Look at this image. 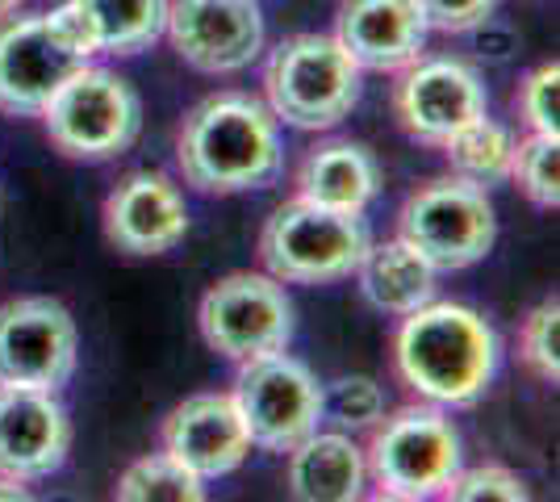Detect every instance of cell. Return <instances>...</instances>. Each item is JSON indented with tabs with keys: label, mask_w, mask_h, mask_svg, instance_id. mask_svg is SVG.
<instances>
[{
	"label": "cell",
	"mask_w": 560,
	"mask_h": 502,
	"mask_svg": "<svg viewBox=\"0 0 560 502\" xmlns=\"http://www.w3.org/2000/svg\"><path fill=\"white\" fill-rule=\"evenodd\" d=\"M176 164L197 192H252L284 172L280 121L252 93H213L192 105L176 135Z\"/></svg>",
	"instance_id": "1"
},
{
	"label": "cell",
	"mask_w": 560,
	"mask_h": 502,
	"mask_svg": "<svg viewBox=\"0 0 560 502\" xmlns=\"http://www.w3.org/2000/svg\"><path fill=\"white\" fill-rule=\"evenodd\" d=\"M498 335L468 306L427 302L401 314L394 335L397 377L431 407H472L498 377Z\"/></svg>",
	"instance_id": "2"
},
{
	"label": "cell",
	"mask_w": 560,
	"mask_h": 502,
	"mask_svg": "<svg viewBox=\"0 0 560 502\" xmlns=\"http://www.w3.org/2000/svg\"><path fill=\"white\" fill-rule=\"evenodd\" d=\"M96 38L75 0L50 13H25L0 25V114L38 118L43 105L84 63H93Z\"/></svg>",
	"instance_id": "3"
},
{
	"label": "cell",
	"mask_w": 560,
	"mask_h": 502,
	"mask_svg": "<svg viewBox=\"0 0 560 502\" xmlns=\"http://www.w3.org/2000/svg\"><path fill=\"white\" fill-rule=\"evenodd\" d=\"M264 93L284 126L330 130L360 105V68L330 34H293L268 55Z\"/></svg>",
	"instance_id": "4"
},
{
	"label": "cell",
	"mask_w": 560,
	"mask_h": 502,
	"mask_svg": "<svg viewBox=\"0 0 560 502\" xmlns=\"http://www.w3.org/2000/svg\"><path fill=\"white\" fill-rule=\"evenodd\" d=\"M369 226L360 214L327 210L314 201H284L259 231V260L284 285H330L351 277L369 252Z\"/></svg>",
	"instance_id": "5"
},
{
	"label": "cell",
	"mask_w": 560,
	"mask_h": 502,
	"mask_svg": "<svg viewBox=\"0 0 560 502\" xmlns=\"http://www.w3.org/2000/svg\"><path fill=\"white\" fill-rule=\"evenodd\" d=\"M460 431L440 407H401L373 423L364 469L381 499L419 502L444 494L460 474Z\"/></svg>",
	"instance_id": "6"
},
{
	"label": "cell",
	"mask_w": 560,
	"mask_h": 502,
	"mask_svg": "<svg viewBox=\"0 0 560 502\" xmlns=\"http://www.w3.org/2000/svg\"><path fill=\"white\" fill-rule=\"evenodd\" d=\"M397 240H406L435 272H460L486 260L498 240L490 192L465 176H435L406 197L397 214Z\"/></svg>",
	"instance_id": "7"
},
{
	"label": "cell",
	"mask_w": 560,
	"mask_h": 502,
	"mask_svg": "<svg viewBox=\"0 0 560 502\" xmlns=\"http://www.w3.org/2000/svg\"><path fill=\"white\" fill-rule=\"evenodd\" d=\"M43 126L50 143L71 160H114L139 139L142 101L109 68L84 63L59 93L43 105Z\"/></svg>",
	"instance_id": "8"
},
{
	"label": "cell",
	"mask_w": 560,
	"mask_h": 502,
	"mask_svg": "<svg viewBox=\"0 0 560 502\" xmlns=\"http://www.w3.org/2000/svg\"><path fill=\"white\" fill-rule=\"evenodd\" d=\"M234 407L247 423V435L256 448L289 453L305 435H314L323 415V385L289 352L243 360L234 382Z\"/></svg>",
	"instance_id": "9"
},
{
	"label": "cell",
	"mask_w": 560,
	"mask_h": 502,
	"mask_svg": "<svg viewBox=\"0 0 560 502\" xmlns=\"http://www.w3.org/2000/svg\"><path fill=\"white\" fill-rule=\"evenodd\" d=\"M201 335L218 357L256 360L268 352H284L293 339V302L277 277L231 272L206 289L197 311Z\"/></svg>",
	"instance_id": "10"
},
{
	"label": "cell",
	"mask_w": 560,
	"mask_h": 502,
	"mask_svg": "<svg viewBox=\"0 0 560 502\" xmlns=\"http://www.w3.org/2000/svg\"><path fill=\"white\" fill-rule=\"evenodd\" d=\"M80 360V331L63 302L13 297L0 306V385L63 389Z\"/></svg>",
	"instance_id": "11"
},
{
	"label": "cell",
	"mask_w": 560,
	"mask_h": 502,
	"mask_svg": "<svg viewBox=\"0 0 560 502\" xmlns=\"http://www.w3.org/2000/svg\"><path fill=\"white\" fill-rule=\"evenodd\" d=\"M164 34L188 68L231 75L259 59L264 13L259 0H167Z\"/></svg>",
	"instance_id": "12"
},
{
	"label": "cell",
	"mask_w": 560,
	"mask_h": 502,
	"mask_svg": "<svg viewBox=\"0 0 560 502\" xmlns=\"http://www.w3.org/2000/svg\"><path fill=\"white\" fill-rule=\"evenodd\" d=\"M394 114L410 139L440 147L460 126L490 114V93L465 59H415L394 84Z\"/></svg>",
	"instance_id": "13"
},
{
	"label": "cell",
	"mask_w": 560,
	"mask_h": 502,
	"mask_svg": "<svg viewBox=\"0 0 560 502\" xmlns=\"http://www.w3.org/2000/svg\"><path fill=\"white\" fill-rule=\"evenodd\" d=\"M71 453V419L50 389L0 385V478L43 481Z\"/></svg>",
	"instance_id": "14"
},
{
	"label": "cell",
	"mask_w": 560,
	"mask_h": 502,
	"mask_svg": "<svg viewBox=\"0 0 560 502\" xmlns=\"http://www.w3.org/2000/svg\"><path fill=\"white\" fill-rule=\"evenodd\" d=\"M185 235V192L164 172H130L105 201V240L126 256H164Z\"/></svg>",
	"instance_id": "15"
},
{
	"label": "cell",
	"mask_w": 560,
	"mask_h": 502,
	"mask_svg": "<svg viewBox=\"0 0 560 502\" xmlns=\"http://www.w3.org/2000/svg\"><path fill=\"white\" fill-rule=\"evenodd\" d=\"M164 453L201 481H213L247 460L252 435L231 394H192L164 419Z\"/></svg>",
	"instance_id": "16"
},
{
	"label": "cell",
	"mask_w": 560,
	"mask_h": 502,
	"mask_svg": "<svg viewBox=\"0 0 560 502\" xmlns=\"http://www.w3.org/2000/svg\"><path fill=\"white\" fill-rule=\"evenodd\" d=\"M431 25L415 0H343L335 17V43L360 72H401L427 50Z\"/></svg>",
	"instance_id": "17"
},
{
	"label": "cell",
	"mask_w": 560,
	"mask_h": 502,
	"mask_svg": "<svg viewBox=\"0 0 560 502\" xmlns=\"http://www.w3.org/2000/svg\"><path fill=\"white\" fill-rule=\"evenodd\" d=\"M376 189H381V167L373 151L351 139L318 143L298 167V197L327 206V210L364 214L373 206Z\"/></svg>",
	"instance_id": "18"
},
{
	"label": "cell",
	"mask_w": 560,
	"mask_h": 502,
	"mask_svg": "<svg viewBox=\"0 0 560 502\" xmlns=\"http://www.w3.org/2000/svg\"><path fill=\"white\" fill-rule=\"evenodd\" d=\"M369 486L364 448L339 431H314L289 448V494L302 502H355Z\"/></svg>",
	"instance_id": "19"
},
{
	"label": "cell",
	"mask_w": 560,
	"mask_h": 502,
	"mask_svg": "<svg viewBox=\"0 0 560 502\" xmlns=\"http://www.w3.org/2000/svg\"><path fill=\"white\" fill-rule=\"evenodd\" d=\"M355 277L364 297L385 314H410L435 297V268L406 240L369 243Z\"/></svg>",
	"instance_id": "20"
},
{
	"label": "cell",
	"mask_w": 560,
	"mask_h": 502,
	"mask_svg": "<svg viewBox=\"0 0 560 502\" xmlns=\"http://www.w3.org/2000/svg\"><path fill=\"white\" fill-rule=\"evenodd\" d=\"M89 17L96 55H139L164 38L167 0H75Z\"/></svg>",
	"instance_id": "21"
},
{
	"label": "cell",
	"mask_w": 560,
	"mask_h": 502,
	"mask_svg": "<svg viewBox=\"0 0 560 502\" xmlns=\"http://www.w3.org/2000/svg\"><path fill=\"white\" fill-rule=\"evenodd\" d=\"M444 155L456 176H465L472 185L490 189V185H502L511 180V160H514V135L493 121L490 114H481L477 121L460 126L452 139H444Z\"/></svg>",
	"instance_id": "22"
},
{
	"label": "cell",
	"mask_w": 560,
	"mask_h": 502,
	"mask_svg": "<svg viewBox=\"0 0 560 502\" xmlns=\"http://www.w3.org/2000/svg\"><path fill=\"white\" fill-rule=\"evenodd\" d=\"M114 499L121 502H201L206 499V481L192 469H185L176 456L151 453L139 456L135 465H126V474L117 478Z\"/></svg>",
	"instance_id": "23"
},
{
	"label": "cell",
	"mask_w": 560,
	"mask_h": 502,
	"mask_svg": "<svg viewBox=\"0 0 560 502\" xmlns=\"http://www.w3.org/2000/svg\"><path fill=\"white\" fill-rule=\"evenodd\" d=\"M511 180L523 189V197L539 210L560 206V147L548 135H527L514 143Z\"/></svg>",
	"instance_id": "24"
},
{
	"label": "cell",
	"mask_w": 560,
	"mask_h": 502,
	"mask_svg": "<svg viewBox=\"0 0 560 502\" xmlns=\"http://www.w3.org/2000/svg\"><path fill=\"white\" fill-rule=\"evenodd\" d=\"M518 357L536 373L539 382H560V302L557 293L544 297L536 311L527 314L523 335H518Z\"/></svg>",
	"instance_id": "25"
},
{
	"label": "cell",
	"mask_w": 560,
	"mask_h": 502,
	"mask_svg": "<svg viewBox=\"0 0 560 502\" xmlns=\"http://www.w3.org/2000/svg\"><path fill=\"white\" fill-rule=\"evenodd\" d=\"M323 415H330L339 428L348 431L373 428L385 415V389L364 373L339 377V382H330V389H323Z\"/></svg>",
	"instance_id": "26"
},
{
	"label": "cell",
	"mask_w": 560,
	"mask_h": 502,
	"mask_svg": "<svg viewBox=\"0 0 560 502\" xmlns=\"http://www.w3.org/2000/svg\"><path fill=\"white\" fill-rule=\"evenodd\" d=\"M514 109H518V121H523L532 135L560 139V68L557 63H544V68H536V72L518 84Z\"/></svg>",
	"instance_id": "27"
},
{
	"label": "cell",
	"mask_w": 560,
	"mask_h": 502,
	"mask_svg": "<svg viewBox=\"0 0 560 502\" xmlns=\"http://www.w3.org/2000/svg\"><path fill=\"white\" fill-rule=\"evenodd\" d=\"M447 499L456 502H527L532 490L527 481L502 469V465H477V469H460L456 478L447 481Z\"/></svg>",
	"instance_id": "28"
},
{
	"label": "cell",
	"mask_w": 560,
	"mask_h": 502,
	"mask_svg": "<svg viewBox=\"0 0 560 502\" xmlns=\"http://www.w3.org/2000/svg\"><path fill=\"white\" fill-rule=\"evenodd\" d=\"M431 30L440 34H468L493 17L498 0H415Z\"/></svg>",
	"instance_id": "29"
},
{
	"label": "cell",
	"mask_w": 560,
	"mask_h": 502,
	"mask_svg": "<svg viewBox=\"0 0 560 502\" xmlns=\"http://www.w3.org/2000/svg\"><path fill=\"white\" fill-rule=\"evenodd\" d=\"M0 499H4V502H22V499H30V490H25V481L0 478Z\"/></svg>",
	"instance_id": "30"
},
{
	"label": "cell",
	"mask_w": 560,
	"mask_h": 502,
	"mask_svg": "<svg viewBox=\"0 0 560 502\" xmlns=\"http://www.w3.org/2000/svg\"><path fill=\"white\" fill-rule=\"evenodd\" d=\"M22 4H25V0H0V22H4V17H13Z\"/></svg>",
	"instance_id": "31"
}]
</instances>
